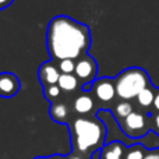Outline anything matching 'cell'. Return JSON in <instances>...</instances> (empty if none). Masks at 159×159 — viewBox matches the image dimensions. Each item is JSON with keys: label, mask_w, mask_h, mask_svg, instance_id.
Returning a JSON list of instances; mask_svg holds the SVG:
<instances>
[{"label": "cell", "mask_w": 159, "mask_h": 159, "mask_svg": "<svg viewBox=\"0 0 159 159\" xmlns=\"http://www.w3.org/2000/svg\"><path fill=\"white\" fill-rule=\"evenodd\" d=\"M46 48L55 61L78 60L91 48V30L69 16H56L46 28Z\"/></svg>", "instance_id": "obj_1"}, {"label": "cell", "mask_w": 159, "mask_h": 159, "mask_svg": "<svg viewBox=\"0 0 159 159\" xmlns=\"http://www.w3.org/2000/svg\"><path fill=\"white\" fill-rule=\"evenodd\" d=\"M71 143L78 154H89L103 147L106 127L95 117H77L70 123Z\"/></svg>", "instance_id": "obj_2"}, {"label": "cell", "mask_w": 159, "mask_h": 159, "mask_svg": "<svg viewBox=\"0 0 159 159\" xmlns=\"http://www.w3.org/2000/svg\"><path fill=\"white\" fill-rule=\"evenodd\" d=\"M116 93L121 101L137 98L145 88L149 87V80L143 69L131 67L126 69L115 78Z\"/></svg>", "instance_id": "obj_3"}, {"label": "cell", "mask_w": 159, "mask_h": 159, "mask_svg": "<svg viewBox=\"0 0 159 159\" xmlns=\"http://www.w3.org/2000/svg\"><path fill=\"white\" fill-rule=\"evenodd\" d=\"M74 75L78 78L80 84L82 85L81 89L91 91L93 81L98 77V64H96L95 59L91 55H84L75 61V71Z\"/></svg>", "instance_id": "obj_4"}, {"label": "cell", "mask_w": 159, "mask_h": 159, "mask_svg": "<svg viewBox=\"0 0 159 159\" xmlns=\"http://www.w3.org/2000/svg\"><path fill=\"white\" fill-rule=\"evenodd\" d=\"M60 70H59L57 61L55 60H48L42 63L38 69V80L39 84L42 87H50V85H57L59 80H60Z\"/></svg>", "instance_id": "obj_5"}, {"label": "cell", "mask_w": 159, "mask_h": 159, "mask_svg": "<svg viewBox=\"0 0 159 159\" xmlns=\"http://www.w3.org/2000/svg\"><path fill=\"white\" fill-rule=\"evenodd\" d=\"M121 129L130 137H138V135L144 134L147 129L145 116L143 113L133 112L124 120H121Z\"/></svg>", "instance_id": "obj_6"}, {"label": "cell", "mask_w": 159, "mask_h": 159, "mask_svg": "<svg viewBox=\"0 0 159 159\" xmlns=\"http://www.w3.org/2000/svg\"><path fill=\"white\" fill-rule=\"evenodd\" d=\"M91 91L95 95V98H98L102 102H110L117 95L116 93L115 80L110 78H96L93 81Z\"/></svg>", "instance_id": "obj_7"}, {"label": "cell", "mask_w": 159, "mask_h": 159, "mask_svg": "<svg viewBox=\"0 0 159 159\" xmlns=\"http://www.w3.org/2000/svg\"><path fill=\"white\" fill-rule=\"evenodd\" d=\"M21 88V82L14 73L3 71L0 73V96L2 98H13Z\"/></svg>", "instance_id": "obj_8"}, {"label": "cell", "mask_w": 159, "mask_h": 159, "mask_svg": "<svg viewBox=\"0 0 159 159\" xmlns=\"http://www.w3.org/2000/svg\"><path fill=\"white\" fill-rule=\"evenodd\" d=\"M93 109H95V99L91 93H80L73 102V110L81 117L91 115L93 112Z\"/></svg>", "instance_id": "obj_9"}, {"label": "cell", "mask_w": 159, "mask_h": 159, "mask_svg": "<svg viewBox=\"0 0 159 159\" xmlns=\"http://www.w3.org/2000/svg\"><path fill=\"white\" fill-rule=\"evenodd\" d=\"M49 116L56 123H67L70 117V109L64 102H55V103H50Z\"/></svg>", "instance_id": "obj_10"}, {"label": "cell", "mask_w": 159, "mask_h": 159, "mask_svg": "<svg viewBox=\"0 0 159 159\" xmlns=\"http://www.w3.org/2000/svg\"><path fill=\"white\" fill-rule=\"evenodd\" d=\"M123 154H124V147L123 144L117 143V141L103 145L101 148V159H121Z\"/></svg>", "instance_id": "obj_11"}, {"label": "cell", "mask_w": 159, "mask_h": 159, "mask_svg": "<svg viewBox=\"0 0 159 159\" xmlns=\"http://www.w3.org/2000/svg\"><path fill=\"white\" fill-rule=\"evenodd\" d=\"M57 85L61 88L63 92H74L78 89L80 81L74 74H61Z\"/></svg>", "instance_id": "obj_12"}, {"label": "cell", "mask_w": 159, "mask_h": 159, "mask_svg": "<svg viewBox=\"0 0 159 159\" xmlns=\"http://www.w3.org/2000/svg\"><path fill=\"white\" fill-rule=\"evenodd\" d=\"M134 112L133 110V105L129 101H121L113 107V115L116 116V119L119 120H124L127 116H130Z\"/></svg>", "instance_id": "obj_13"}, {"label": "cell", "mask_w": 159, "mask_h": 159, "mask_svg": "<svg viewBox=\"0 0 159 159\" xmlns=\"http://www.w3.org/2000/svg\"><path fill=\"white\" fill-rule=\"evenodd\" d=\"M61 93V88L59 85H50V87H45L43 88V96L50 102V103H55V102H59Z\"/></svg>", "instance_id": "obj_14"}, {"label": "cell", "mask_w": 159, "mask_h": 159, "mask_svg": "<svg viewBox=\"0 0 159 159\" xmlns=\"http://www.w3.org/2000/svg\"><path fill=\"white\" fill-rule=\"evenodd\" d=\"M137 101H138V103H140L141 106H144V107L151 106V105L154 103V101H155L154 91H152L149 87L145 88V89H144L143 92H141L140 95L137 96Z\"/></svg>", "instance_id": "obj_15"}, {"label": "cell", "mask_w": 159, "mask_h": 159, "mask_svg": "<svg viewBox=\"0 0 159 159\" xmlns=\"http://www.w3.org/2000/svg\"><path fill=\"white\" fill-rule=\"evenodd\" d=\"M75 61L77 60H71V59H66V60L57 61L59 70L61 74H74L75 71Z\"/></svg>", "instance_id": "obj_16"}, {"label": "cell", "mask_w": 159, "mask_h": 159, "mask_svg": "<svg viewBox=\"0 0 159 159\" xmlns=\"http://www.w3.org/2000/svg\"><path fill=\"white\" fill-rule=\"evenodd\" d=\"M144 158H145V155H144V151L141 147H133L126 154V159H144Z\"/></svg>", "instance_id": "obj_17"}, {"label": "cell", "mask_w": 159, "mask_h": 159, "mask_svg": "<svg viewBox=\"0 0 159 159\" xmlns=\"http://www.w3.org/2000/svg\"><path fill=\"white\" fill-rule=\"evenodd\" d=\"M13 2H14V0H0V10H4V8H7Z\"/></svg>", "instance_id": "obj_18"}, {"label": "cell", "mask_w": 159, "mask_h": 159, "mask_svg": "<svg viewBox=\"0 0 159 159\" xmlns=\"http://www.w3.org/2000/svg\"><path fill=\"white\" fill-rule=\"evenodd\" d=\"M144 159H159V154L158 152H151V154H147Z\"/></svg>", "instance_id": "obj_19"}, {"label": "cell", "mask_w": 159, "mask_h": 159, "mask_svg": "<svg viewBox=\"0 0 159 159\" xmlns=\"http://www.w3.org/2000/svg\"><path fill=\"white\" fill-rule=\"evenodd\" d=\"M91 159H101V149H96L91 154Z\"/></svg>", "instance_id": "obj_20"}, {"label": "cell", "mask_w": 159, "mask_h": 159, "mask_svg": "<svg viewBox=\"0 0 159 159\" xmlns=\"http://www.w3.org/2000/svg\"><path fill=\"white\" fill-rule=\"evenodd\" d=\"M154 106H155V109L159 112V92L155 95V101H154Z\"/></svg>", "instance_id": "obj_21"}, {"label": "cell", "mask_w": 159, "mask_h": 159, "mask_svg": "<svg viewBox=\"0 0 159 159\" xmlns=\"http://www.w3.org/2000/svg\"><path fill=\"white\" fill-rule=\"evenodd\" d=\"M48 159H64V158H61L60 155H55V157H50V158H48Z\"/></svg>", "instance_id": "obj_22"}, {"label": "cell", "mask_w": 159, "mask_h": 159, "mask_svg": "<svg viewBox=\"0 0 159 159\" xmlns=\"http://www.w3.org/2000/svg\"><path fill=\"white\" fill-rule=\"evenodd\" d=\"M155 124H157V127L159 129V115L157 116V117H155Z\"/></svg>", "instance_id": "obj_23"}, {"label": "cell", "mask_w": 159, "mask_h": 159, "mask_svg": "<svg viewBox=\"0 0 159 159\" xmlns=\"http://www.w3.org/2000/svg\"><path fill=\"white\" fill-rule=\"evenodd\" d=\"M70 159H82V158H81V157H71Z\"/></svg>", "instance_id": "obj_24"}, {"label": "cell", "mask_w": 159, "mask_h": 159, "mask_svg": "<svg viewBox=\"0 0 159 159\" xmlns=\"http://www.w3.org/2000/svg\"><path fill=\"white\" fill-rule=\"evenodd\" d=\"M35 159H48V158H35Z\"/></svg>", "instance_id": "obj_25"}]
</instances>
